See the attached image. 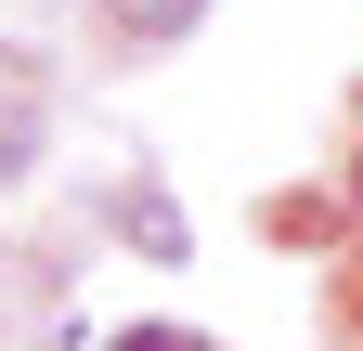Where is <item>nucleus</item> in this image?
Instances as JSON below:
<instances>
[{"label":"nucleus","instance_id":"1","mask_svg":"<svg viewBox=\"0 0 363 351\" xmlns=\"http://www.w3.org/2000/svg\"><path fill=\"white\" fill-rule=\"evenodd\" d=\"M208 0H104V39L117 53H169V39H195Z\"/></svg>","mask_w":363,"mask_h":351}]
</instances>
